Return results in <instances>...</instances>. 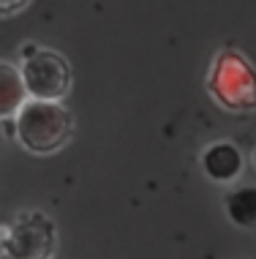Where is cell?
Here are the masks:
<instances>
[{"mask_svg": "<svg viewBox=\"0 0 256 259\" xmlns=\"http://www.w3.org/2000/svg\"><path fill=\"white\" fill-rule=\"evenodd\" d=\"M14 139L30 156H55L74 139V115L63 101L27 99L14 117Z\"/></svg>", "mask_w": 256, "mask_h": 259, "instance_id": "cell-1", "label": "cell"}, {"mask_svg": "<svg viewBox=\"0 0 256 259\" xmlns=\"http://www.w3.org/2000/svg\"><path fill=\"white\" fill-rule=\"evenodd\" d=\"M207 96L224 112L251 115L256 112V68L234 47H221L207 74Z\"/></svg>", "mask_w": 256, "mask_h": 259, "instance_id": "cell-2", "label": "cell"}, {"mask_svg": "<svg viewBox=\"0 0 256 259\" xmlns=\"http://www.w3.org/2000/svg\"><path fill=\"white\" fill-rule=\"evenodd\" d=\"M19 74H22L27 99L38 101H63L74 85V71L68 58L46 47H41L33 58L22 60Z\"/></svg>", "mask_w": 256, "mask_h": 259, "instance_id": "cell-3", "label": "cell"}, {"mask_svg": "<svg viewBox=\"0 0 256 259\" xmlns=\"http://www.w3.org/2000/svg\"><path fill=\"white\" fill-rule=\"evenodd\" d=\"M58 227L41 210H25L6 224V256L9 259H55Z\"/></svg>", "mask_w": 256, "mask_h": 259, "instance_id": "cell-4", "label": "cell"}, {"mask_svg": "<svg viewBox=\"0 0 256 259\" xmlns=\"http://www.w3.org/2000/svg\"><path fill=\"white\" fill-rule=\"evenodd\" d=\"M199 164H202V172L213 180V183H234L245 169V156L234 142L218 139V142L207 145L202 150Z\"/></svg>", "mask_w": 256, "mask_h": 259, "instance_id": "cell-5", "label": "cell"}, {"mask_svg": "<svg viewBox=\"0 0 256 259\" xmlns=\"http://www.w3.org/2000/svg\"><path fill=\"white\" fill-rule=\"evenodd\" d=\"M25 101H27V90L22 85L19 66L0 60V123L14 120L17 112L25 107Z\"/></svg>", "mask_w": 256, "mask_h": 259, "instance_id": "cell-6", "label": "cell"}, {"mask_svg": "<svg viewBox=\"0 0 256 259\" xmlns=\"http://www.w3.org/2000/svg\"><path fill=\"white\" fill-rule=\"evenodd\" d=\"M226 219L240 229L256 227V186H237L224 199Z\"/></svg>", "mask_w": 256, "mask_h": 259, "instance_id": "cell-7", "label": "cell"}, {"mask_svg": "<svg viewBox=\"0 0 256 259\" xmlns=\"http://www.w3.org/2000/svg\"><path fill=\"white\" fill-rule=\"evenodd\" d=\"M30 6V0H0V19L17 17L19 11H25Z\"/></svg>", "mask_w": 256, "mask_h": 259, "instance_id": "cell-8", "label": "cell"}, {"mask_svg": "<svg viewBox=\"0 0 256 259\" xmlns=\"http://www.w3.org/2000/svg\"><path fill=\"white\" fill-rule=\"evenodd\" d=\"M38 50H41V44H33V41H27V44L22 47V52H19V58L27 60V58H33V55H36Z\"/></svg>", "mask_w": 256, "mask_h": 259, "instance_id": "cell-9", "label": "cell"}, {"mask_svg": "<svg viewBox=\"0 0 256 259\" xmlns=\"http://www.w3.org/2000/svg\"><path fill=\"white\" fill-rule=\"evenodd\" d=\"M0 259H6V224H0Z\"/></svg>", "mask_w": 256, "mask_h": 259, "instance_id": "cell-10", "label": "cell"}, {"mask_svg": "<svg viewBox=\"0 0 256 259\" xmlns=\"http://www.w3.org/2000/svg\"><path fill=\"white\" fill-rule=\"evenodd\" d=\"M253 166H256V148H253Z\"/></svg>", "mask_w": 256, "mask_h": 259, "instance_id": "cell-11", "label": "cell"}, {"mask_svg": "<svg viewBox=\"0 0 256 259\" xmlns=\"http://www.w3.org/2000/svg\"><path fill=\"white\" fill-rule=\"evenodd\" d=\"M6 259H9V256H6Z\"/></svg>", "mask_w": 256, "mask_h": 259, "instance_id": "cell-12", "label": "cell"}]
</instances>
